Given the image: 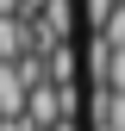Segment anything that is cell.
<instances>
[{
    "mask_svg": "<svg viewBox=\"0 0 125 131\" xmlns=\"http://www.w3.org/2000/svg\"><path fill=\"white\" fill-rule=\"evenodd\" d=\"M81 19H88L94 31H100L106 19H113V0H81Z\"/></svg>",
    "mask_w": 125,
    "mask_h": 131,
    "instance_id": "cell-2",
    "label": "cell"
},
{
    "mask_svg": "<svg viewBox=\"0 0 125 131\" xmlns=\"http://www.w3.org/2000/svg\"><path fill=\"white\" fill-rule=\"evenodd\" d=\"M106 94H125V50H113V62H106Z\"/></svg>",
    "mask_w": 125,
    "mask_h": 131,
    "instance_id": "cell-3",
    "label": "cell"
},
{
    "mask_svg": "<svg viewBox=\"0 0 125 131\" xmlns=\"http://www.w3.org/2000/svg\"><path fill=\"white\" fill-rule=\"evenodd\" d=\"M94 38H100L106 50H125V6H113V19H106L100 31H94Z\"/></svg>",
    "mask_w": 125,
    "mask_h": 131,
    "instance_id": "cell-1",
    "label": "cell"
}]
</instances>
